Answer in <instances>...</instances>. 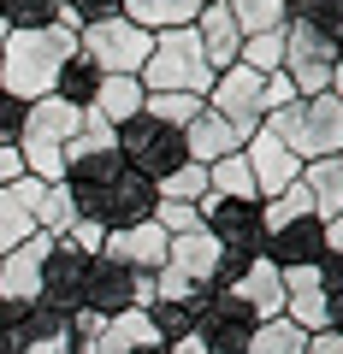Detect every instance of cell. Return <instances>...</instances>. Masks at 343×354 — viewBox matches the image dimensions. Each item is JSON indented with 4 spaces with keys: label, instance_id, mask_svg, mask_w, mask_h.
<instances>
[{
    "label": "cell",
    "instance_id": "7c38bea8",
    "mask_svg": "<svg viewBox=\"0 0 343 354\" xmlns=\"http://www.w3.org/2000/svg\"><path fill=\"white\" fill-rule=\"evenodd\" d=\"M89 266H95V254L71 248V242H53V248H48V266H42V295H36V301L60 307V313H83Z\"/></svg>",
    "mask_w": 343,
    "mask_h": 354
},
{
    "label": "cell",
    "instance_id": "f907efd6",
    "mask_svg": "<svg viewBox=\"0 0 343 354\" xmlns=\"http://www.w3.org/2000/svg\"><path fill=\"white\" fill-rule=\"evenodd\" d=\"M331 95L343 101V53H337V65H331Z\"/></svg>",
    "mask_w": 343,
    "mask_h": 354
},
{
    "label": "cell",
    "instance_id": "9a60e30c",
    "mask_svg": "<svg viewBox=\"0 0 343 354\" xmlns=\"http://www.w3.org/2000/svg\"><path fill=\"white\" fill-rule=\"evenodd\" d=\"M261 260H272L279 272H290V266H326V218H290V225L267 230Z\"/></svg>",
    "mask_w": 343,
    "mask_h": 354
},
{
    "label": "cell",
    "instance_id": "f6af8a7d",
    "mask_svg": "<svg viewBox=\"0 0 343 354\" xmlns=\"http://www.w3.org/2000/svg\"><path fill=\"white\" fill-rule=\"evenodd\" d=\"M65 6H71L77 18H83V24H101V18H118L130 6V0H65Z\"/></svg>",
    "mask_w": 343,
    "mask_h": 354
},
{
    "label": "cell",
    "instance_id": "7dc6e473",
    "mask_svg": "<svg viewBox=\"0 0 343 354\" xmlns=\"http://www.w3.org/2000/svg\"><path fill=\"white\" fill-rule=\"evenodd\" d=\"M12 177H24V160L18 148H0V183H12Z\"/></svg>",
    "mask_w": 343,
    "mask_h": 354
},
{
    "label": "cell",
    "instance_id": "bcb514c9",
    "mask_svg": "<svg viewBox=\"0 0 343 354\" xmlns=\"http://www.w3.org/2000/svg\"><path fill=\"white\" fill-rule=\"evenodd\" d=\"M326 260H343V213L326 218Z\"/></svg>",
    "mask_w": 343,
    "mask_h": 354
},
{
    "label": "cell",
    "instance_id": "60d3db41",
    "mask_svg": "<svg viewBox=\"0 0 343 354\" xmlns=\"http://www.w3.org/2000/svg\"><path fill=\"white\" fill-rule=\"evenodd\" d=\"M261 101H267V113H279V106L302 101V95H296V83H290L284 71H267V83H261ZM261 124H267V118H261Z\"/></svg>",
    "mask_w": 343,
    "mask_h": 354
},
{
    "label": "cell",
    "instance_id": "603a6c76",
    "mask_svg": "<svg viewBox=\"0 0 343 354\" xmlns=\"http://www.w3.org/2000/svg\"><path fill=\"white\" fill-rule=\"evenodd\" d=\"M184 148H190L195 165H213V160H225V153H243V136L231 130V118H219L213 106H207V113L184 130Z\"/></svg>",
    "mask_w": 343,
    "mask_h": 354
},
{
    "label": "cell",
    "instance_id": "7402d4cb",
    "mask_svg": "<svg viewBox=\"0 0 343 354\" xmlns=\"http://www.w3.org/2000/svg\"><path fill=\"white\" fill-rule=\"evenodd\" d=\"M195 41H202V53H207V65H213V71H225V65H237V48H243V30L231 24V12H225V0H207V12L195 18Z\"/></svg>",
    "mask_w": 343,
    "mask_h": 354
},
{
    "label": "cell",
    "instance_id": "ee69618b",
    "mask_svg": "<svg viewBox=\"0 0 343 354\" xmlns=\"http://www.w3.org/2000/svg\"><path fill=\"white\" fill-rule=\"evenodd\" d=\"M308 18H314V24L326 30V41H331L337 53H343V0H326V6H314Z\"/></svg>",
    "mask_w": 343,
    "mask_h": 354
},
{
    "label": "cell",
    "instance_id": "e575fe53",
    "mask_svg": "<svg viewBox=\"0 0 343 354\" xmlns=\"http://www.w3.org/2000/svg\"><path fill=\"white\" fill-rule=\"evenodd\" d=\"M237 65H249V71H284V30H267V36H243L237 48Z\"/></svg>",
    "mask_w": 343,
    "mask_h": 354
},
{
    "label": "cell",
    "instance_id": "f1b7e54d",
    "mask_svg": "<svg viewBox=\"0 0 343 354\" xmlns=\"http://www.w3.org/2000/svg\"><path fill=\"white\" fill-rule=\"evenodd\" d=\"M207 195H225V201H261L249 160H243V153H225V160H213V165H207Z\"/></svg>",
    "mask_w": 343,
    "mask_h": 354
},
{
    "label": "cell",
    "instance_id": "5bb4252c",
    "mask_svg": "<svg viewBox=\"0 0 343 354\" xmlns=\"http://www.w3.org/2000/svg\"><path fill=\"white\" fill-rule=\"evenodd\" d=\"M254 330H261V319L249 313V307L237 301V295H213L207 301V313H202V348L207 354H249V342H254Z\"/></svg>",
    "mask_w": 343,
    "mask_h": 354
},
{
    "label": "cell",
    "instance_id": "681fc988",
    "mask_svg": "<svg viewBox=\"0 0 343 354\" xmlns=\"http://www.w3.org/2000/svg\"><path fill=\"white\" fill-rule=\"evenodd\" d=\"M172 354H207V348H202V337H184V342H172Z\"/></svg>",
    "mask_w": 343,
    "mask_h": 354
},
{
    "label": "cell",
    "instance_id": "d4e9b609",
    "mask_svg": "<svg viewBox=\"0 0 343 354\" xmlns=\"http://www.w3.org/2000/svg\"><path fill=\"white\" fill-rule=\"evenodd\" d=\"M202 12H207V0H130V6H125V18L142 24L148 36H160V30H184V24H195Z\"/></svg>",
    "mask_w": 343,
    "mask_h": 354
},
{
    "label": "cell",
    "instance_id": "8992f818",
    "mask_svg": "<svg viewBox=\"0 0 343 354\" xmlns=\"http://www.w3.org/2000/svg\"><path fill=\"white\" fill-rule=\"evenodd\" d=\"M113 136H118V153H125V165H130V171H142V177H166V171H178V165H190L184 130L160 124V118H148V113L125 118Z\"/></svg>",
    "mask_w": 343,
    "mask_h": 354
},
{
    "label": "cell",
    "instance_id": "cb8c5ba5",
    "mask_svg": "<svg viewBox=\"0 0 343 354\" xmlns=\"http://www.w3.org/2000/svg\"><path fill=\"white\" fill-rule=\"evenodd\" d=\"M166 266L184 272L195 290H207V278H213V266H219V242L207 236V230H184V236H172V248H166Z\"/></svg>",
    "mask_w": 343,
    "mask_h": 354
},
{
    "label": "cell",
    "instance_id": "6da1fadb",
    "mask_svg": "<svg viewBox=\"0 0 343 354\" xmlns=\"http://www.w3.org/2000/svg\"><path fill=\"white\" fill-rule=\"evenodd\" d=\"M77 59V36L60 24L48 30H12V36L0 41V95H12V101H48L53 88H60V71Z\"/></svg>",
    "mask_w": 343,
    "mask_h": 354
},
{
    "label": "cell",
    "instance_id": "ffe728a7",
    "mask_svg": "<svg viewBox=\"0 0 343 354\" xmlns=\"http://www.w3.org/2000/svg\"><path fill=\"white\" fill-rule=\"evenodd\" d=\"M225 295H237V301L249 307L261 325H267V319H284V272H279L272 260H261V254L249 260V272H243Z\"/></svg>",
    "mask_w": 343,
    "mask_h": 354
},
{
    "label": "cell",
    "instance_id": "484cf974",
    "mask_svg": "<svg viewBox=\"0 0 343 354\" xmlns=\"http://www.w3.org/2000/svg\"><path fill=\"white\" fill-rule=\"evenodd\" d=\"M142 101H148V95H142V83L137 77H101V88H95V101H89V113L101 118V124H125V118H137L142 113Z\"/></svg>",
    "mask_w": 343,
    "mask_h": 354
},
{
    "label": "cell",
    "instance_id": "7a4b0ae2",
    "mask_svg": "<svg viewBox=\"0 0 343 354\" xmlns=\"http://www.w3.org/2000/svg\"><path fill=\"white\" fill-rule=\"evenodd\" d=\"M77 130H83V113H77L71 101H60V95L24 106L18 160H24V171L36 177V183H65V148H71Z\"/></svg>",
    "mask_w": 343,
    "mask_h": 354
},
{
    "label": "cell",
    "instance_id": "d590c367",
    "mask_svg": "<svg viewBox=\"0 0 343 354\" xmlns=\"http://www.w3.org/2000/svg\"><path fill=\"white\" fill-rule=\"evenodd\" d=\"M249 354H308V330H296L290 319H267V325L254 330Z\"/></svg>",
    "mask_w": 343,
    "mask_h": 354
},
{
    "label": "cell",
    "instance_id": "4316f807",
    "mask_svg": "<svg viewBox=\"0 0 343 354\" xmlns=\"http://www.w3.org/2000/svg\"><path fill=\"white\" fill-rule=\"evenodd\" d=\"M302 183H308V195H314V213L319 218H337L343 213V153L308 160L302 165Z\"/></svg>",
    "mask_w": 343,
    "mask_h": 354
},
{
    "label": "cell",
    "instance_id": "ab89813d",
    "mask_svg": "<svg viewBox=\"0 0 343 354\" xmlns=\"http://www.w3.org/2000/svg\"><path fill=\"white\" fill-rule=\"evenodd\" d=\"M154 225H160L166 236H184V230H202V213L184 207V201H160L154 207Z\"/></svg>",
    "mask_w": 343,
    "mask_h": 354
},
{
    "label": "cell",
    "instance_id": "4fadbf2b",
    "mask_svg": "<svg viewBox=\"0 0 343 354\" xmlns=\"http://www.w3.org/2000/svg\"><path fill=\"white\" fill-rule=\"evenodd\" d=\"M101 195V207H95V225L101 230H125V225H142V218H154V207H160V189H154V177H142V171H118L107 189H95Z\"/></svg>",
    "mask_w": 343,
    "mask_h": 354
},
{
    "label": "cell",
    "instance_id": "3957f363",
    "mask_svg": "<svg viewBox=\"0 0 343 354\" xmlns=\"http://www.w3.org/2000/svg\"><path fill=\"white\" fill-rule=\"evenodd\" d=\"M213 77L219 71L207 65L202 41H195V24H184V30H160L154 36V53L137 71V83H142V95H202L207 101Z\"/></svg>",
    "mask_w": 343,
    "mask_h": 354
},
{
    "label": "cell",
    "instance_id": "ba28073f",
    "mask_svg": "<svg viewBox=\"0 0 343 354\" xmlns=\"http://www.w3.org/2000/svg\"><path fill=\"white\" fill-rule=\"evenodd\" d=\"M118 171H125V153H118L113 124H101L95 113H83V130H77L71 148H65V183H71V189H107Z\"/></svg>",
    "mask_w": 343,
    "mask_h": 354
},
{
    "label": "cell",
    "instance_id": "7bdbcfd3",
    "mask_svg": "<svg viewBox=\"0 0 343 354\" xmlns=\"http://www.w3.org/2000/svg\"><path fill=\"white\" fill-rule=\"evenodd\" d=\"M53 242H71V248H83V254H101V242H107V230L95 225V218H77L65 236H53Z\"/></svg>",
    "mask_w": 343,
    "mask_h": 354
},
{
    "label": "cell",
    "instance_id": "74e56055",
    "mask_svg": "<svg viewBox=\"0 0 343 354\" xmlns=\"http://www.w3.org/2000/svg\"><path fill=\"white\" fill-rule=\"evenodd\" d=\"M53 18H60V0H0L6 30H48Z\"/></svg>",
    "mask_w": 343,
    "mask_h": 354
},
{
    "label": "cell",
    "instance_id": "f5cc1de1",
    "mask_svg": "<svg viewBox=\"0 0 343 354\" xmlns=\"http://www.w3.org/2000/svg\"><path fill=\"white\" fill-rule=\"evenodd\" d=\"M24 354H65V348H24Z\"/></svg>",
    "mask_w": 343,
    "mask_h": 354
},
{
    "label": "cell",
    "instance_id": "83f0119b",
    "mask_svg": "<svg viewBox=\"0 0 343 354\" xmlns=\"http://www.w3.org/2000/svg\"><path fill=\"white\" fill-rule=\"evenodd\" d=\"M65 330H71V313H60L48 301H30L24 319H18V342L24 348H65Z\"/></svg>",
    "mask_w": 343,
    "mask_h": 354
},
{
    "label": "cell",
    "instance_id": "e0dca14e",
    "mask_svg": "<svg viewBox=\"0 0 343 354\" xmlns=\"http://www.w3.org/2000/svg\"><path fill=\"white\" fill-rule=\"evenodd\" d=\"M48 248H53V236H30V242H18L12 254H0V301H12V307H30L42 295V266H48Z\"/></svg>",
    "mask_w": 343,
    "mask_h": 354
},
{
    "label": "cell",
    "instance_id": "4dcf8cb0",
    "mask_svg": "<svg viewBox=\"0 0 343 354\" xmlns=\"http://www.w3.org/2000/svg\"><path fill=\"white\" fill-rule=\"evenodd\" d=\"M290 218H319L314 213V195H308V183L296 177L284 195H272V201H261V225L267 230H279V225H290Z\"/></svg>",
    "mask_w": 343,
    "mask_h": 354
},
{
    "label": "cell",
    "instance_id": "816d5d0a",
    "mask_svg": "<svg viewBox=\"0 0 343 354\" xmlns=\"http://www.w3.org/2000/svg\"><path fill=\"white\" fill-rule=\"evenodd\" d=\"M314 6H326V0H290V12H314Z\"/></svg>",
    "mask_w": 343,
    "mask_h": 354
},
{
    "label": "cell",
    "instance_id": "f546056e",
    "mask_svg": "<svg viewBox=\"0 0 343 354\" xmlns=\"http://www.w3.org/2000/svg\"><path fill=\"white\" fill-rule=\"evenodd\" d=\"M225 12L243 36H267V30L290 24V0H225Z\"/></svg>",
    "mask_w": 343,
    "mask_h": 354
},
{
    "label": "cell",
    "instance_id": "52a82bcc",
    "mask_svg": "<svg viewBox=\"0 0 343 354\" xmlns=\"http://www.w3.org/2000/svg\"><path fill=\"white\" fill-rule=\"evenodd\" d=\"M331 65H337V48L326 41V30L308 12H290V24H284V77L296 83L302 101L331 88Z\"/></svg>",
    "mask_w": 343,
    "mask_h": 354
},
{
    "label": "cell",
    "instance_id": "2e32d148",
    "mask_svg": "<svg viewBox=\"0 0 343 354\" xmlns=\"http://www.w3.org/2000/svg\"><path fill=\"white\" fill-rule=\"evenodd\" d=\"M243 160H249V171H254V189H261V201L284 195L296 177H302V160H296V153L284 148L272 130H254V136L243 142Z\"/></svg>",
    "mask_w": 343,
    "mask_h": 354
},
{
    "label": "cell",
    "instance_id": "277c9868",
    "mask_svg": "<svg viewBox=\"0 0 343 354\" xmlns=\"http://www.w3.org/2000/svg\"><path fill=\"white\" fill-rule=\"evenodd\" d=\"M261 130H272L302 165L326 160V153H343V101L331 88L326 95H308V101H290V106H279V113H267Z\"/></svg>",
    "mask_w": 343,
    "mask_h": 354
},
{
    "label": "cell",
    "instance_id": "1f68e13d",
    "mask_svg": "<svg viewBox=\"0 0 343 354\" xmlns=\"http://www.w3.org/2000/svg\"><path fill=\"white\" fill-rule=\"evenodd\" d=\"M71 225H77L71 189H65V183H48V189H42V207H36V230L42 236H65Z\"/></svg>",
    "mask_w": 343,
    "mask_h": 354
},
{
    "label": "cell",
    "instance_id": "9c48e42d",
    "mask_svg": "<svg viewBox=\"0 0 343 354\" xmlns=\"http://www.w3.org/2000/svg\"><path fill=\"white\" fill-rule=\"evenodd\" d=\"M202 213V230L231 254H261L267 242V225H261V201H225V195H202L195 201Z\"/></svg>",
    "mask_w": 343,
    "mask_h": 354
},
{
    "label": "cell",
    "instance_id": "44dd1931",
    "mask_svg": "<svg viewBox=\"0 0 343 354\" xmlns=\"http://www.w3.org/2000/svg\"><path fill=\"white\" fill-rule=\"evenodd\" d=\"M207 301H213V290H195L190 301H148L142 313H148V325H154V337L172 348V342H184V337H195L202 330V313H207Z\"/></svg>",
    "mask_w": 343,
    "mask_h": 354
},
{
    "label": "cell",
    "instance_id": "ac0fdd59",
    "mask_svg": "<svg viewBox=\"0 0 343 354\" xmlns=\"http://www.w3.org/2000/svg\"><path fill=\"white\" fill-rule=\"evenodd\" d=\"M166 248H172V236H166L154 218H142V225H125V230H107L101 254L118 266H130V272H142V278H154L166 266Z\"/></svg>",
    "mask_w": 343,
    "mask_h": 354
},
{
    "label": "cell",
    "instance_id": "d6986e66",
    "mask_svg": "<svg viewBox=\"0 0 343 354\" xmlns=\"http://www.w3.org/2000/svg\"><path fill=\"white\" fill-rule=\"evenodd\" d=\"M42 189L36 177H12V183H0V254H12L18 242L36 236V207H42Z\"/></svg>",
    "mask_w": 343,
    "mask_h": 354
},
{
    "label": "cell",
    "instance_id": "c3c4849f",
    "mask_svg": "<svg viewBox=\"0 0 343 354\" xmlns=\"http://www.w3.org/2000/svg\"><path fill=\"white\" fill-rule=\"evenodd\" d=\"M308 354H343V337H331V330H319V337H308Z\"/></svg>",
    "mask_w": 343,
    "mask_h": 354
},
{
    "label": "cell",
    "instance_id": "f35d334b",
    "mask_svg": "<svg viewBox=\"0 0 343 354\" xmlns=\"http://www.w3.org/2000/svg\"><path fill=\"white\" fill-rule=\"evenodd\" d=\"M319 295H326V330L343 337V260L319 266Z\"/></svg>",
    "mask_w": 343,
    "mask_h": 354
},
{
    "label": "cell",
    "instance_id": "b9f144b4",
    "mask_svg": "<svg viewBox=\"0 0 343 354\" xmlns=\"http://www.w3.org/2000/svg\"><path fill=\"white\" fill-rule=\"evenodd\" d=\"M18 136H24V101L0 95V148H18Z\"/></svg>",
    "mask_w": 343,
    "mask_h": 354
},
{
    "label": "cell",
    "instance_id": "d6a6232c",
    "mask_svg": "<svg viewBox=\"0 0 343 354\" xmlns=\"http://www.w3.org/2000/svg\"><path fill=\"white\" fill-rule=\"evenodd\" d=\"M142 113L160 118V124H172V130H190L195 118L207 113V101H202V95H148V101H142Z\"/></svg>",
    "mask_w": 343,
    "mask_h": 354
},
{
    "label": "cell",
    "instance_id": "8fae6325",
    "mask_svg": "<svg viewBox=\"0 0 343 354\" xmlns=\"http://www.w3.org/2000/svg\"><path fill=\"white\" fill-rule=\"evenodd\" d=\"M148 301H154V278H142V272H130V266L95 254V266H89V295H83L89 313L113 319V313H130V307H148Z\"/></svg>",
    "mask_w": 343,
    "mask_h": 354
},
{
    "label": "cell",
    "instance_id": "836d02e7",
    "mask_svg": "<svg viewBox=\"0 0 343 354\" xmlns=\"http://www.w3.org/2000/svg\"><path fill=\"white\" fill-rule=\"evenodd\" d=\"M154 189H160V201H184V207H195L207 195V165H178V171H166V177H154Z\"/></svg>",
    "mask_w": 343,
    "mask_h": 354
},
{
    "label": "cell",
    "instance_id": "30bf717a",
    "mask_svg": "<svg viewBox=\"0 0 343 354\" xmlns=\"http://www.w3.org/2000/svg\"><path fill=\"white\" fill-rule=\"evenodd\" d=\"M261 83H267V77L249 71V65H225V71L213 77V88H207V106H213L219 118H231V130H237L243 142H249L254 130H261V118H267Z\"/></svg>",
    "mask_w": 343,
    "mask_h": 354
},
{
    "label": "cell",
    "instance_id": "8d00e7d4",
    "mask_svg": "<svg viewBox=\"0 0 343 354\" xmlns=\"http://www.w3.org/2000/svg\"><path fill=\"white\" fill-rule=\"evenodd\" d=\"M95 88H101V71H95L89 59H71V65H65V71H60V88H53V95H60V101H71L77 113H89Z\"/></svg>",
    "mask_w": 343,
    "mask_h": 354
},
{
    "label": "cell",
    "instance_id": "5b68a950",
    "mask_svg": "<svg viewBox=\"0 0 343 354\" xmlns=\"http://www.w3.org/2000/svg\"><path fill=\"white\" fill-rule=\"evenodd\" d=\"M148 53H154V36L142 24H130L125 12L77 30V59H89L101 77H137L148 65Z\"/></svg>",
    "mask_w": 343,
    "mask_h": 354
}]
</instances>
